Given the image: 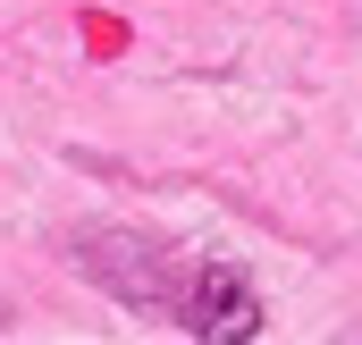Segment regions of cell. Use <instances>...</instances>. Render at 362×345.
Instances as JSON below:
<instances>
[{
  "mask_svg": "<svg viewBox=\"0 0 362 345\" xmlns=\"http://www.w3.org/2000/svg\"><path fill=\"white\" fill-rule=\"evenodd\" d=\"M177 329H185L194 345H245V337H262V303H253L245 269L211 261V269L177 295Z\"/></svg>",
  "mask_w": 362,
  "mask_h": 345,
  "instance_id": "6da1fadb",
  "label": "cell"
}]
</instances>
